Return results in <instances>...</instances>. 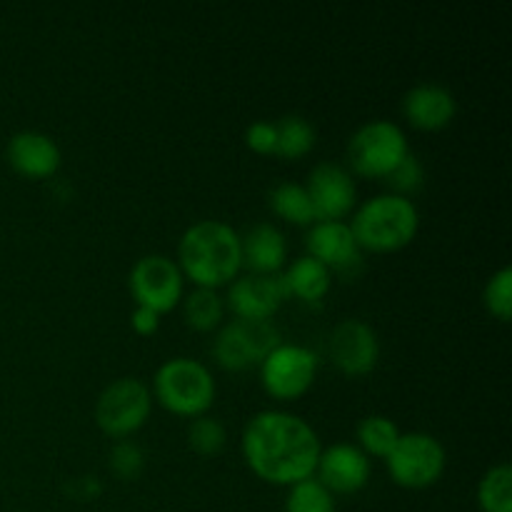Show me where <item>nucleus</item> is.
<instances>
[{
    "label": "nucleus",
    "mask_w": 512,
    "mask_h": 512,
    "mask_svg": "<svg viewBox=\"0 0 512 512\" xmlns=\"http://www.w3.org/2000/svg\"><path fill=\"white\" fill-rule=\"evenodd\" d=\"M425 183V168L413 153L393 170V173L385 178V185L390 188L393 195H403V198H410V195L418 193Z\"/></svg>",
    "instance_id": "nucleus-29"
},
{
    "label": "nucleus",
    "mask_w": 512,
    "mask_h": 512,
    "mask_svg": "<svg viewBox=\"0 0 512 512\" xmlns=\"http://www.w3.org/2000/svg\"><path fill=\"white\" fill-rule=\"evenodd\" d=\"M348 225L363 253H398L418 235L420 210L410 198L383 193L358 205Z\"/></svg>",
    "instance_id": "nucleus-3"
},
{
    "label": "nucleus",
    "mask_w": 512,
    "mask_h": 512,
    "mask_svg": "<svg viewBox=\"0 0 512 512\" xmlns=\"http://www.w3.org/2000/svg\"><path fill=\"white\" fill-rule=\"evenodd\" d=\"M108 468L123 483L138 480L145 470V453L133 440H118L108 455Z\"/></svg>",
    "instance_id": "nucleus-28"
},
{
    "label": "nucleus",
    "mask_w": 512,
    "mask_h": 512,
    "mask_svg": "<svg viewBox=\"0 0 512 512\" xmlns=\"http://www.w3.org/2000/svg\"><path fill=\"white\" fill-rule=\"evenodd\" d=\"M280 278H283L288 298L300 300V303L310 305V308L323 305V300L330 293V285H333V273L323 263L310 258V255H300L293 263L285 265Z\"/></svg>",
    "instance_id": "nucleus-19"
},
{
    "label": "nucleus",
    "mask_w": 512,
    "mask_h": 512,
    "mask_svg": "<svg viewBox=\"0 0 512 512\" xmlns=\"http://www.w3.org/2000/svg\"><path fill=\"white\" fill-rule=\"evenodd\" d=\"M443 443L430 433H403L393 453L385 458L390 480L405 490L433 488L445 473Z\"/></svg>",
    "instance_id": "nucleus-7"
},
{
    "label": "nucleus",
    "mask_w": 512,
    "mask_h": 512,
    "mask_svg": "<svg viewBox=\"0 0 512 512\" xmlns=\"http://www.w3.org/2000/svg\"><path fill=\"white\" fill-rule=\"evenodd\" d=\"M130 328L138 335L148 338V335H155L160 330V315L150 308H140L135 305L133 315H130Z\"/></svg>",
    "instance_id": "nucleus-31"
},
{
    "label": "nucleus",
    "mask_w": 512,
    "mask_h": 512,
    "mask_svg": "<svg viewBox=\"0 0 512 512\" xmlns=\"http://www.w3.org/2000/svg\"><path fill=\"white\" fill-rule=\"evenodd\" d=\"M318 483L333 495H355L368 485L370 458L353 443H335L320 450Z\"/></svg>",
    "instance_id": "nucleus-15"
},
{
    "label": "nucleus",
    "mask_w": 512,
    "mask_h": 512,
    "mask_svg": "<svg viewBox=\"0 0 512 512\" xmlns=\"http://www.w3.org/2000/svg\"><path fill=\"white\" fill-rule=\"evenodd\" d=\"M310 205H313L315 223L318 220H345L358 208V188L353 173L338 163H320L310 170L308 183Z\"/></svg>",
    "instance_id": "nucleus-13"
},
{
    "label": "nucleus",
    "mask_w": 512,
    "mask_h": 512,
    "mask_svg": "<svg viewBox=\"0 0 512 512\" xmlns=\"http://www.w3.org/2000/svg\"><path fill=\"white\" fill-rule=\"evenodd\" d=\"M243 458L260 480L280 488H293L315 478L320 445L313 425L285 410H263L243 430Z\"/></svg>",
    "instance_id": "nucleus-1"
},
{
    "label": "nucleus",
    "mask_w": 512,
    "mask_h": 512,
    "mask_svg": "<svg viewBox=\"0 0 512 512\" xmlns=\"http://www.w3.org/2000/svg\"><path fill=\"white\" fill-rule=\"evenodd\" d=\"M400 428L388 415H368L358 423V448L368 458L385 460L400 440Z\"/></svg>",
    "instance_id": "nucleus-23"
},
{
    "label": "nucleus",
    "mask_w": 512,
    "mask_h": 512,
    "mask_svg": "<svg viewBox=\"0 0 512 512\" xmlns=\"http://www.w3.org/2000/svg\"><path fill=\"white\" fill-rule=\"evenodd\" d=\"M225 443H228V430L218 418L200 415V418L190 420L188 445L193 453L203 455V458H213V455L223 453Z\"/></svg>",
    "instance_id": "nucleus-25"
},
{
    "label": "nucleus",
    "mask_w": 512,
    "mask_h": 512,
    "mask_svg": "<svg viewBox=\"0 0 512 512\" xmlns=\"http://www.w3.org/2000/svg\"><path fill=\"white\" fill-rule=\"evenodd\" d=\"M403 115L413 128L435 133L453 123L458 115V100L445 85L418 83L403 95Z\"/></svg>",
    "instance_id": "nucleus-17"
},
{
    "label": "nucleus",
    "mask_w": 512,
    "mask_h": 512,
    "mask_svg": "<svg viewBox=\"0 0 512 512\" xmlns=\"http://www.w3.org/2000/svg\"><path fill=\"white\" fill-rule=\"evenodd\" d=\"M228 310L238 320H255V323H270L275 313L288 300L285 285L280 275H238L228 285Z\"/></svg>",
    "instance_id": "nucleus-14"
},
{
    "label": "nucleus",
    "mask_w": 512,
    "mask_h": 512,
    "mask_svg": "<svg viewBox=\"0 0 512 512\" xmlns=\"http://www.w3.org/2000/svg\"><path fill=\"white\" fill-rule=\"evenodd\" d=\"M408 155V135L393 120H368L348 140V163L363 178L385 180Z\"/></svg>",
    "instance_id": "nucleus-5"
},
{
    "label": "nucleus",
    "mask_w": 512,
    "mask_h": 512,
    "mask_svg": "<svg viewBox=\"0 0 512 512\" xmlns=\"http://www.w3.org/2000/svg\"><path fill=\"white\" fill-rule=\"evenodd\" d=\"M175 263L195 288H225L243 270L240 233L223 220H198L180 238Z\"/></svg>",
    "instance_id": "nucleus-2"
},
{
    "label": "nucleus",
    "mask_w": 512,
    "mask_h": 512,
    "mask_svg": "<svg viewBox=\"0 0 512 512\" xmlns=\"http://www.w3.org/2000/svg\"><path fill=\"white\" fill-rule=\"evenodd\" d=\"M380 338L365 320H340L330 333V360L348 378L370 375L380 363Z\"/></svg>",
    "instance_id": "nucleus-12"
},
{
    "label": "nucleus",
    "mask_w": 512,
    "mask_h": 512,
    "mask_svg": "<svg viewBox=\"0 0 512 512\" xmlns=\"http://www.w3.org/2000/svg\"><path fill=\"white\" fill-rule=\"evenodd\" d=\"M243 268L258 275H280L288 265V240L273 223H258L240 235Z\"/></svg>",
    "instance_id": "nucleus-18"
},
{
    "label": "nucleus",
    "mask_w": 512,
    "mask_h": 512,
    "mask_svg": "<svg viewBox=\"0 0 512 512\" xmlns=\"http://www.w3.org/2000/svg\"><path fill=\"white\" fill-rule=\"evenodd\" d=\"M260 368V383L273 400L290 403L313 388L318 375V355L298 343H280L265 355Z\"/></svg>",
    "instance_id": "nucleus-8"
},
{
    "label": "nucleus",
    "mask_w": 512,
    "mask_h": 512,
    "mask_svg": "<svg viewBox=\"0 0 512 512\" xmlns=\"http://www.w3.org/2000/svg\"><path fill=\"white\" fill-rule=\"evenodd\" d=\"M128 288L135 305L150 308L158 315L170 313L183 300L185 278L178 263L168 255L150 253L135 260L128 275Z\"/></svg>",
    "instance_id": "nucleus-10"
},
{
    "label": "nucleus",
    "mask_w": 512,
    "mask_h": 512,
    "mask_svg": "<svg viewBox=\"0 0 512 512\" xmlns=\"http://www.w3.org/2000/svg\"><path fill=\"white\" fill-rule=\"evenodd\" d=\"M480 512H512V468L498 463L478 483Z\"/></svg>",
    "instance_id": "nucleus-24"
},
{
    "label": "nucleus",
    "mask_w": 512,
    "mask_h": 512,
    "mask_svg": "<svg viewBox=\"0 0 512 512\" xmlns=\"http://www.w3.org/2000/svg\"><path fill=\"white\" fill-rule=\"evenodd\" d=\"M483 305L495 320L508 323L512 318V268L503 265L498 273L490 275L483 290Z\"/></svg>",
    "instance_id": "nucleus-27"
},
{
    "label": "nucleus",
    "mask_w": 512,
    "mask_h": 512,
    "mask_svg": "<svg viewBox=\"0 0 512 512\" xmlns=\"http://www.w3.org/2000/svg\"><path fill=\"white\" fill-rule=\"evenodd\" d=\"M268 205L278 218H283L285 223L300 225V228H310L315 223L313 205H310L308 190L300 183H278L268 193Z\"/></svg>",
    "instance_id": "nucleus-20"
},
{
    "label": "nucleus",
    "mask_w": 512,
    "mask_h": 512,
    "mask_svg": "<svg viewBox=\"0 0 512 512\" xmlns=\"http://www.w3.org/2000/svg\"><path fill=\"white\" fill-rule=\"evenodd\" d=\"M278 130V145L275 155L283 160H300L315 148V128L303 115H283L275 123Z\"/></svg>",
    "instance_id": "nucleus-22"
},
{
    "label": "nucleus",
    "mask_w": 512,
    "mask_h": 512,
    "mask_svg": "<svg viewBox=\"0 0 512 512\" xmlns=\"http://www.w3.org/2000/svg\"><path fill=\"white\" fill-rule=\"evenodd\" d=\"M153 393L140 378H118L95 400V423L108 438L128 440L150 418Z\"/></svg>",
    "instance_id": "nucleus-6"
},
{
    "label": "nucleus",
    "mask_w": 512,
    "mask_h": 512,
    "mask_svg": "<svg viewBox=\"0 0 512 512\" xmlns=\"http://www.w3.org/2000/svg\"><path fill=\"white\" fill-rule=\"evenodd\" d=\"M225 315V303L218 295V290L195 288L193 293L183 295V318L188 328L198 333H213L220 328Z\"/></svg>",
    "instance_id": "nucleus-21"
},
{
    "label": "nucleus",
    "mask_w": 512,
    "mask_h": 512,
    "mask_svg": "<svg viewBox=\"0 0 512 512\" xmlns=\"http://www.w3.org/2000/svg\"><path fill=\"white\" fill-rule=\"evenodd\" d=\"M215 378L200 360L170 358L155 370L153 395L168 413L178 418L208 415L215 403Z\"/></svg>",
    "instance_id": "nucleus-4"
},
{
    "label": "nucleus",
    "mask_w": 512,
    "mask_h": 512,
    "mask_svg": "<svg viewBox=\"0 0 512 512\" xmlns=\"http://www.w3.org/2000/svg\"><path fill=\"white\" fill-rule=\"evenodd\" d=\"M305 248L310 258L323 263L333 275L345 280L358 278L363 270V250L345 220H318L308 228Z\"/></svg>",
    "instance_id": "nucleus-11"
},
{
    "label": "nucleus",
    "mask_w": 512,
    "mask_h": 512,
    "mask_svg": "<svg viewBox=\"0 0 512 512\" xmlns=\"http://www.w3.org/2000/svg\"><path fill=\"white\" fill-rule=\"evenodd\" d=\"M245 145L258 155H275V145H278V130L270 120H258V123L248 125L245 130Z\"/></svg>",
    "instance_id": "nucleus-30"
},
{
    "label": "nucleus",
    "mask_w": 512,
    "mask_h": 512,
    "mask_svg": "<svg viewBox=\"0 0 512 512\" xmlns=\"http://www.w3.org/2000/svg\"><path fill=\"white\" fill-rule=\"evenodd\" d=\"M10 168L28 180H48L63 165L60 145L40 130H20L8 140L5 148Z\"/></svg>",
    "instance_id": "nucleus-16"
},
{
    "label": "nucleus",
    "mask_w": 512,
    "mask_h": 512,
    "mask_svg": "<svg viewBox=\"0 0 512 512\" xmlns=\"http://www.w3.org/2000/svg\"><path fill=\"white\" fill-rule=\"evenodd\" d=\"M278 328L273 323L233 318L218 330L213 340V358L228 373H243L265 360V355L280 345Z\"/></svg>",
    "instance_id": "nucleus-9"
},
{
    "label": "nucleus",
    "mask_w": 512,
    "mask_h": 512,
    "mask_svg": "<svg viewBox=\"0 0 512 512\" xmlns=\"http://www.w3.org/2000/svg\"><path fill=\"white\" fill-rule=\"evenodd\" d=\"M285 512H335V495L315 478H308L288 488Z\"/></svg>",
    "instance_id": "nucleus-26"
}]
</instances>
